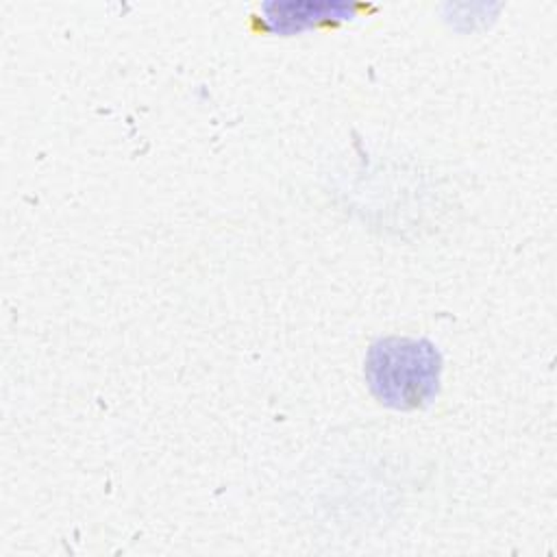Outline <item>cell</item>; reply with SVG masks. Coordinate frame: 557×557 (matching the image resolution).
I'll list each match as a JSON object with an SVG mask.
<instances>
[{
    "instance_id": "6da1fadb",
    "label": "cell",
    "mask_w": 557,
    "mask_h": 557,
    "mask_svg": "<svg viewBox=\"0 0 557 557\" xmlns=\"http://www.w3.org/2000/svg\"><path fill=\"white\" fill-rule=\"evenodd\" d=\"M366 381L372 396L392 409H420L440 389L442 357L426 339L385 337L366 355Z\"/></svg>"
},
{
    "instance_id": "7a4b0ae2",
    "label": "cell",
    "mask_w": 557,
    "mask_h": 557,
    "mask_svg": "<svg viewBox=\"0 0 557 557\" xmlns=\"http://www.w3.org/2000/svg\"><path fill=\"white\" fill-rule=\"evenodd\" d=\"M265 22L274 33L292 35L329 20H346L352 7L342 2H270L263 7Z\"/></svg>"
}]
</instances>
